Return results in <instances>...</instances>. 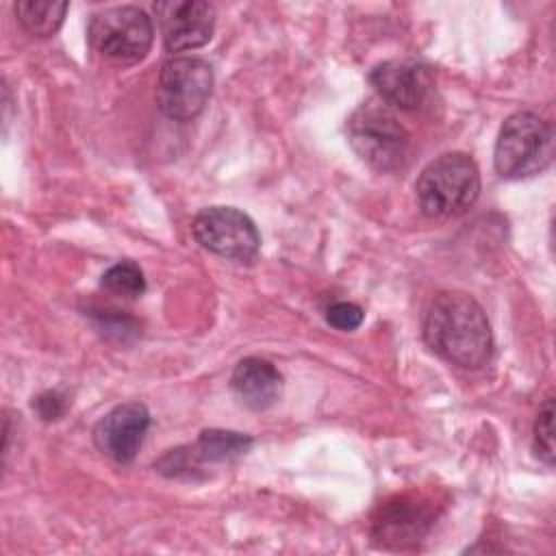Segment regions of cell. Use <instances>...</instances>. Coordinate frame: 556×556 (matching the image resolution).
<instances>
[{"label":"cell","instance_id":"2","mask_svg":"<svg viewBox=\"0 0 556 556\" xmlns=\"http://www.w3.org/2000/svg\"><path fill=\"white\" fill-rule=\"evenodd\" d=\"M480 193V172L471 156L447 152L430 161L415 182L417 206L426 217L443 219L467 211Z\"/></svg>","mask_w":556,"mask_h":556},{"label":"cell","instance_id":"15","mask_svg":"<svg viewBox=\"0 0 556 556\" xmlns=\"http://www.w3.org/2000/svg\"><path fill=\"white\" fill-rule=\"evenodd\" d=\"M102 287L113 295L132 300L146 291V278L139 265L130 261H122L102 274Z\"/></svg>","mask_w":556,"mask_h":556},{"label":"cell","instance_id":"3","mask_svg":"<svg viewBox=\"0 0 556 556\" xmlns=\"http://www.w3.org/2000/svg\"><path fill=\"white\" fill-rule=\"evenodd\" d=\"M352 150L376 172H395L408 159L410 137L387 104H361L348 119Z\"/></svg>","mask_w":556,"mask_h":556},{"label":"cell","instance_id":"4","mask_svg":"<svg viewBox=\"0 0 556 556\" xmlns=\"http://www.w3.org/2000/svg\"><path fill=\"white\" fill-rule=\"evenodd\" d=\"M554 159L552 126L530 111L506 117L495 141L493 163L504 178H528L543 172Z\"/></svg>","mask_w":556,"mask_h":556},{"label":"cell","instance_id":"12","mask_svg":"<svg viewBox=\"0 0 556 556\" xmlns=\"http://www.w3.org/2000/svg\"><path fill=\"white\" fill-rule=\"evenodd\" d=\"M230 387L245 408L265 410L278 402L282 393V376L269 361L248 356L235 365Z\"/></svg>","mask_w":556,"mask_h":556},{"label":"cell","instance_id":"16","mask_svg":"<svg viewBox=\"0 0 556 556\" xmlns=\"http://www.w3.org/2000/svg\"><path fill=\"white\" fill-rule=\"evenodd\" d=\"M534 450L547 467L554 465V397L552 395L541 404L534 421Z\"/></svg>","mask_w":556,"mask_h":556},{"label":"cell","instance_id":"8","mask_svg":"<svg viewBox=\"0 0 556 556\" xmlns=\"http://www.w3.org/2000/svg\"><path fill=\"white\" fill-rule=\"evenodd\" d=\"M156 17L163 43L169 52H187L204 46L213 37L215 9L202 0H167L159 2Z\"/></svg>","mask_w":556,"mask_h":556},{"label":"cell","instance_id":"9","mask_svg":"<svg viewBox=\"0 0 556 556\" xmlns=\"http://www.w3.org/2000/svg\"><path fill=\"white\" fill-rule=\"evenodd\" d=\"M150 428V413L141 402H124L111 408L93 428L96 447L115 463H130Z\"/></svg>","mask_w":556,"mask_h":556},{"label":"cell","instance_id":"6","mask_svg":"<svg viewBox=\"0 0 556 556\" xmlns=\"http://www.w3.org/2000/svg\"><path fill=\"white\" fill-rule=\"evenodd\" d=\"M213 91V67L200 56L169 59L156 83V104L169 119H193Z\"/></svg>","mask_w":556,"mask_h":556},{"label":"cell","instance_id":"7","mask_svg":"<svg viewBox=\"0 0 556 556\" xmlns=\"http://www.w3.org/2000/svg\"><path fill=\"white\" fill-rule=\"evenodd\" d=\"M191 232L204 250L237 263L252 261L261 248L256 224L235 206L202 208L191 224Z\"/></svg>","mask_w":556,"mask_h":556},{"label":"cell","instance_id":"18","mask_svg":"<svg viewBox=\"0 0 556 556\" xmlns=\"http://www.w3.org/2000/svg\"><path fill=\"white\" fill-rule=\"evenodd\" d=\"M33 408L37 410V415L43 419V421H54V419H61L67 410V397L61 393V391H43L41 395L35 397L33 402Z\"/></svg>","mask_w":556,"mask_h":556},{"label":"cell","instance_id":"10","mask_svg":"<svg viewBox=\"0 0 556 556\" xmlns=\"http://www.w3.org/2000/svg\"><path fill=\"white\" fill-rule=\"evenodd\" d=\"M369 80L382 102L406 111L421 106L434 87L430 70L417 59L382 61L371 70Z\"/></svg>","mask_w":556,"mask_h":556},{"label":"cell","instance_id":"5","mask_svg":"<svg viewBox=\"0 0 556 556\" xmlns=\"http://www.w3.org/2000/svg\"><path fill=\"white\" fill-rule=\"evenodd\" d=\"M154 39L150 15L132 4L111 7L89 22V41L106 59L117 63L141 61Z\"/></svg>","mask_w":556,"mask_h":556},{"label":"cell","instance_id":"1","mask_svg":"<svg viewBox=\"0 0 556 556\" xmlns=\"http://www.w3.org/2000/svg\"><path fill=\"white\" fill-rule=\"evenodd\" d=\"M424 339L428 348L463 369H478L489 363L493 332L482 306L467 293H437L424 315Z\"/></svg>","mask_w":556,"mask_h":556},{"label":"cell","instance_id":"14","mask_svg":"<svg viewBox=\"0 0 556 556\" xmlns=\"http://www.w3.org/2000/svg\"><path fill=\"white\" fill-rule=\"evenodd\" d=\"M70 4L67 2H56V0H22L15 4V15L17 22L37 37H50L59 30V26L65 20Z\"/></svg>","mask_w":556,"mask_h":556},{"label":"cell","instance_id":"13","mask_svg":"<svg viewBox=\"0 0 556 556\" xmlns=\"http://www.w3.org/2000/svg\"><path fill=\"white\" fill-rule=\"evenodd\" d=\"M250 445H252V437H248V434H241L235 430L211 428V430L200 432V437L191 450L198 460L222 463V460H230V458L245 454Z\"/></svg>","mask_w":556,"mask_h":556},{"label":"cell","instance_id":"17","mask_svg":"<svg viewBox=\"0 0 556 556\" xmlns=\"http://www.w3.org/2000/svg\"><path fill=\"white\" fill-rule=\"evenodd\" d=\"M326 321L343 332H352L363 324V308L354 302H334L326 311Z\"/></svg>","mask_w":556,"mask_h":556},{"label":"cell","instance_id":"11","mask_svg":"<svg viewBox=\"0 0 556 556\" xmlns=\"http://www.w3.org/2000/svg\"><path fill=\"white\" fill-rule=\"evenodd\" d=\"M430 526L432 513L428 504L402 495L380 506L378 517L374 519V534L382 543H395L397 547H404L406 543L419 541Z\"/></svg>","mask_w":556,"mask_h":556}]
</instances>
